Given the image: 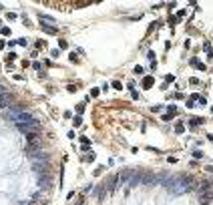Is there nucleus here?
Instances as JSON below:
<instances>
[{"label":"nucleus","mask_w":213,"mask_h":205,"mask_svg":"<svg viewBox=\"0 0 213 205\" xmlns=\"http://www.w3.org/2000/svg\"><path fill=\"white\" fill-rule=\"evenodd\" d=\"M169 187V191L175 193V195H179V193H185V191H191L195 187V181L191 177H187V175H177L175 179H171V183H167Z\"/></svg>","instance_id":"1"},{"label":"nucleus","mask_w":213,"mask_h":205,"mask_svg":"<svg viewBox=\"0 0 213 205\" xmlns=\"http://www.w3.org/2000/svg\"><path fill=\"white\" fill-rule=\"evenodd\" d=\"M14 105V97L10 93L0 95V107H12Z\"/></svg>","instance_id":"2"},{"label":"nucleus","mask_w":213,"mask_h":205,"mask_svg":"<svg viewBox=\"0 0 213 205\" xmlns=\"http://www.w3.org/2000/svg\"><path fill=\"white\" fill-rule=\"evenodd\" d=\"M213 189V183L211 181H201L199 183V193L203 195V193H207V191H211Z\"/></svg>","instance_id":"3"},{"label":"nucleus","mask_w":213,"mask_h":205,"mask_svg":"<svg viewBox=\"0 0 213 205\" xmlns=\"http://www.w3.org/2000/svg\"><path fill=\"white\" fill-rule=\"evenodd\" d=\"M131 175H133V171H129V169H127V171H121L117 177L123 179V181H129V179H131Z\"/></svg>","instance_id":"4"},{"label":"nucleus","mask_w":213,"mask_h":205,"mask_svg":"<svg viewBox=\"0 0 213 205\" xmlns=\"http://www.w3.org/2000/svg\"><path fill=\"white\" fill-rule=\"evenodd\" d=\"M40 20H42L40 24H46V26H48V24H52V22H54V18H50V16H42V18H40Z\"/></svg>","instance_id":"5"},{"label":"nucleus","mask_w":213,"mask_h":205,"mask_svg":"<svg viewBox=\"0 0 213 205\" xmlns=\"http://www.w3.org/2000/svg\"><path fill=\"white\" fill-rule=\"evenodd\" d=\"M143 86H145V89H151V86H153V79H151V77H147L145 83H143Z\"/></svg>","instance_id":"6"},{"label":"nucleus","mask_w":213,"mask_h":205,"mask_svg":"<svg viewBox=\"0 0 213 205\" xmlns=\"http://www.w3.org/2000/svg\"><path fill=\"white\" fill-rule=\"evenodd\" d=\"M40 26H42V30H46V32H50V34L56 32V28H52V26H46V24H40Z\"/></svg>","instance_id":"7"},{"label":"nucleus","mask_w":213,"mask_h":205,"mask_svg":"<svg viewBox=\"0 0 213 205\" xmlns=\"http://www.w3.org/2000/svg\"><path fill=\"white\" fill-rule=\"evenodd\" d=\"M175 129H177V133H183V125H181V123H177V127H175Z\"/></svg>","instance_id":"8"},{"label":"nucleus","mask_w":213,"mask_h":205,"mask_svg":"<svg viewBox=\"0 0 213 205\" xmlns=\"http://www.w3.org/2000/svg\"><path fill=\"white\" fill-rule=\"evenodd\" d=\"M76 205H85V197H79V201H76Z\"/></svg>","instance_id":"9"},{"label":"nucleus","mask_w":213,"mask_h":205,"mask_svg":"<svg viewBox=\"0 0 213 205\" xmlns=\"http://www.w3.org/2000/svg\"><path fill=\"white\" fill-rule=\"evenodd\" d=\"M4 93H6V89H4V86L0 85V95H4Z\"/></svg>","instance_id":"10"},{"label":"nucleus","mask_w":213,"mask_h":205,"mask_svg":"<svg viewBox=\"0 0 213 205\" xmlns=\"http://www.w3.org/2000/svg\"><path fill=\"white\" fill-rule=\"evenodd\" d=\"M0 8H2V4H0Z\"/></svg>","instance_id":"11"}]
</instances>
